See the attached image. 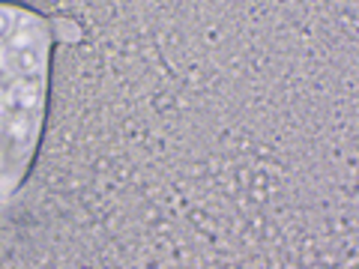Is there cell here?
I'll list each match as a JSON object with an SVG mask.
<instances>
[{"label":"cell","mask_w":359,"mask_h":269,"mask_svg":"<svg viewBox=\"0 0 359 269\" xmlns=\"http://www.w3.org/2000/svg\"><path fill=\"white\" fill-rule=\"evenodd\" d=\"M45 21L0 6V200L15 195L36 150L45 105Z\"/></svg>","instance_id":"1"}]
</instances>
